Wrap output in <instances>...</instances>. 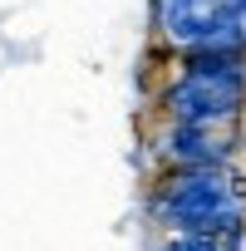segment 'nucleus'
<instances>
[{
	"label": "nucleus",
	"instance_id": "f257e3e1",
	"mask_svg": "<svg viewBox=\"0 0 246 251\" xmlns=\"http://www.w3.org/2000/svg\"><path fill=\"white\" fill-rule=\"evenodd\" d=\"M163 217L177 226V236H212L231 251L241 236V182L221 173V163L187 168L177 182H168Z\"/></svg>",
	"mask_w": 246,
	"mask_h": 251
},
{
	"label": "nucleus",
	"instance_id": "f03ea898",
	"mask_svg": "<svg viewBox=\"0 0 246 251\" xmlns=\"http://www.w3.org/2000/svg\"><path fill=\"white\" fill-rule=\"evenodd\" d=\"M241 0H158V25L168 40L197 50V45H241L231 20ZM246 50V45H241Z\"/></svg>",
	"mask_w": 246,
	"mask_h": 251
},
{
	"label": "nucleus",
	"instance_id": "7ed1b4c3",
	"mask_svg": "<svg viewBox=\"0 0 246 251\" xmlns=\"http://www.w3.org/2000/svg\"><path fill=\"white\" fill-rule=\"evenodd\" d=\"M236 143V118H197V123H177V158L187 168H212L226 158V148Z\"/></svg>",
	"mask_w": 246,
	"mask_h": 251
},
{
	"label": "nucleus",
	"instance_id": "20e7f679",
	"mask_svg": "<svg viewBox=\"0 0 246 251\" xmlns=\"http://www.w3.org/2000/svg\"><path fill=\"white\" fill-rule=\"evenodd\" d=\"M168 251H226V246H217L212 236H177Z\"/></svg>",
	"mask_w": 246,
	"mask_h": 251
}]
</instances>
